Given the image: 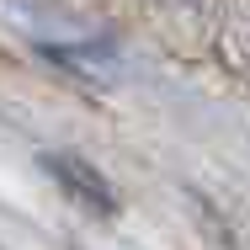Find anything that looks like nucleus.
<instances>
[{
	"label": "nucleus",
	"instance_id": "obj_1",
	"mask_svg": "<svg viewBox=\"0 0 250 250\" xmlns=\"http://www.w3.org/2000/svg\"><path fill=\"white\" fill-rule=\"evenodd\" d=\"M213 5L218 0H144V11H149L154 21L165 32H181V38H197L202 27L213 21Z\"/></svg>",
	"mask_w": 250,
	"mask_h": 250
},
{
	"label": "nucleus",
	"instance_id": "obj_2",
	"mask_svg": "<svg viewBox=\"0 0 250 250\" xmlns=\"http://www.w3.org/2000/svg\"><path fill=\"white\" fill-rule=\"evenodd\" d=\"M234 32H240V53L250 64V0H240V11H234Z\"/></svg>",
	"mask_w": 250,
	"mask_h": 250
}]
</instances>
